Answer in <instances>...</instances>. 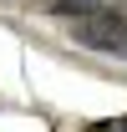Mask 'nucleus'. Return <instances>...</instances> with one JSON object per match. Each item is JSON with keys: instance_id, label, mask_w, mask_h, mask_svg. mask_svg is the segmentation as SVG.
Wrapping results in <instances>:
<instances>
[{"instance_id": "obj_1", "label": "nucleus", "mask_w": 127, "mask_h": 132, "mask_svg": "<svg viewBox=\"0 0 127 132\" xmlns=\"http://www.w3.org/2000/svg\"><path fill=\"white\" fill-rule=\"evenodd\" d=\"M71 41L86 46V51H117V56H122V46H127V20L117 15V10H97V15H86V20L71 26Z\"/></svg>"}, {"instance_id": "obj_2", "label": "nucleus", "mask_w": 127, "mask_h": 132, "mask_svg": "<svg viewBox=\"0 0 127 132\" xmlns=\"http://www.w3.org/2000/svg\"><path fill=\"white\" fill-rule=\"evenodd\" d=\"M51 5V15H66V20H86L102 10V0H46Z\"/></svg>"}, {"instance_id": "obj_3", "label": "nucleus", "mask_w": 127, "mask_h": 132, "mask_svg": "<svg viewBox=\"0 0 127 132\" xmlns=\"http://www.w3.org/2000/svg\"><path fill=\"white\" fill-rule=\"evenodd\" d=\"M86 132H127V117H107V122H92Z\"/></svg>"}, {"instance_id": "obj_4", "label": "nucleus", "mask_w": 127, "mask_h": 132, "mask_svg": "<svg viewBox=\"0 0 127 132\" xmlns=\"http://www.w3.org/2000/svg\"><path fill=\"white\" fill-rule=\"evenodd\" d=\"M122 56H127V46H122Z\"/></svg>"}]
</instances>
